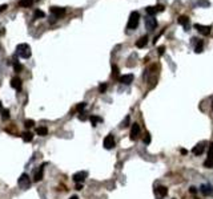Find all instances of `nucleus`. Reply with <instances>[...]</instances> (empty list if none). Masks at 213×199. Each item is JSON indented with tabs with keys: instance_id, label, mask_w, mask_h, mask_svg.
I'll list each match as a JSON object with an SVG mask.
<instances>
[{
	"instance_id": "f257e3e1",
	"label": "nucleus",
	"mask_w": 213,
	"mask_h": 199,
	"mask_svg": "<svg viewBox=\"0 0 213 199\" xmlns=\"http://www.w3.org/2000/svg\"><path fill=\"white\" fill-rule=\"evenodd\" d=\"M139 23H140V13H139L137 11H133V12L129 15L128 29H136L139 27Z\"/></svg>"
},
{
	"instance_id": "f03ea898",
	"label": "nucleus",
	"mask_w": 213,
	"mask_h": 199,
	"mask_svg": "<svg viewBox=\"0 0 213 199\" xmlns=\"http://www.w3.org/2000/svg\"><path fill=\"white\" fill-rule=\"evenodd\" d=\"M17 55L22 58H29L31 57V48H29L28 44H19L16 48Z\"/></svg>"
},
{
	"instance_id": "7ed1b4c3",
	"label": "nucleus",
	"mask_w": 213,
	"mask_h": 199,
	"mask_svg": "<svg viewBox=\"0 0 213 199\" xmlns=\"http://www.w3.org/2000/svg\"><path fill=\"white\" fill-rule=\"evenodd\" d=\"M17 183H19V186L22 187L23 190H27L29 187V185H31V178L28 177V174H22L19 178V181H17Z\"/></svg>"
},
{
	"instance_id": "20e7f679",
	"label": "nucleus",
	"mask_w": 213,
	"mask_h": 199,
	"mask_svg": "<svg viewBox=\"0 0 213 199\" xmlns=\"http://www.w3.org/2000/svg\"><path fill=\"white\" fill-rule=\"evenodd\" d=\"M192 44L194 47V52L196 53H201L203 52V48H204V41L200 40L197 37H192Z\"/></svg>"
},
{
	"instance_id": "39448f33",
	"label": "nucleus",
	"mask_w": 213,
	"mask_h": 199,
	"mask_svg": "<svg viewBox=\"0 0 213 199\" xmlns=\"http://www.w3.org/2000/svg\"><path fill=\"white\" fill-rule=\"evenodd\" d=\"M156 27H157L156 19L153 16H148L145 19V28L148 29V31H153V29H156Z\"/></svg>"
},
{
	"instance_id": "423d86ee",
	"label": "nucleus",
	"mask_w": 213,
	"mask_h": 199,
	"mask_svg": "<svg viewBox=\"0 0 213 199\" xmlns=\"http://www.w3.org/2000/svg\"><path fill=\"white\" fill-rule=\"evenodd\" d=\"M140 132H141L140 125H139V124H133L132 127H131V139H132V141H136V139H137V137L140 135Z\"/></svg>"
},
{
	"instance_id": "0eeeda50",
	"label": "nucleus",
	"mask_w": 213,
	"mask_h": 199,
	"mask_svg": "<svg viewBox=\"0 0 213 199\" xmlns=\"http://www.w3.org/2000/svg\"><path fill=\"white\" fill-rule=\"evenodd\" d=\"M104 147L106 150H109V149H113L115 147V138H113V135L112 134H109V135H106V137L104 138Z\"/></svg>"
},
{
	"instance_id": "6e6552de",
	"label": "nucleus",
	"mask_w": 213,
	"mask_h": 199,
	"mask_svg": "<svg viewBox=\"0 0 213 199\" xmlns=\"http://www.w3.org/2000/svg\"><path fill=\"white\" fill-rule=\"evenodd\" d=\"M87 171H79V173H76V174H73V181H75L76 183H81L83 181L87 178Z\"/></svg>"
},
{
	"instance_id": "1a4fd4ad",
	"label": "nucleus",
	"mask_w": 213,
	"mask_h": 199,
	"mask_svg": "<svg viewBox=\"0 0 213 199\" xmlns=\"http://www.w3.org/2000/svg\"><path fill=\"white\" fill-rule=\"evenodd\" d=\"M194 28L200 32L201 35H209L211 33V27L209 25H201V24H194Z\"/></svg>"
},
{
	"instance_id": "9d476101",
	"label": "nucleus",
	"mask_w": 213,
	"mask_h": 199,
	"mask_svg": "<svg viewBox=\"0 0 213 199\" xmlns=\"http://www.w3.org/2000/svg\"><path fill=\"white\" fill-rule=\"evenodd\" d=\"M201 192H203L205 197H209V195H213V186L211 185H203L200 187Z\"/></svg>"
},
{
	"instance_id": "9b49d317",
	"label": "nucleus",
	"mask_w": 213,
	"mask_h": 199,
	"mask_svg": "<svg viewBox=\"0 0 213 199\" xmlns=\"http://www.w3.org/2000/svg\"><path fill=\"white\" fill-rule=\"evenodd\" d=\"M51 13L55 15L56 17H60L66 13V8H61V7H51Z\"/></svg>"
},
{
	"instance_id": "f8f14e48",
	"label": "nucleus",
	"mask_w": 213,
	"mask_h": 199,
	"mask_svg": "<svg viewBox=\"0 0 213 199\" xmlns=\"http://www.w3.org/2000/svg\"><path fill=\"white\" fill-rule=\"evenodd\" d=\"M133 81V75H123L121 77H119V82H121V84H131V82Z\"/></svg>"
},
{
	"instance_id": "ddd939ff",
	"label": "nucleus",
	"mask_w": 213,
	"mask_h": 199,
	"mask_svg": "<svg viewBox=\"0 0 213 199\" xmlns=\"http://www.w3.org/2000/svg\"><path fill=\"white\" fill-rule=\"evenodd\" d=\"M179 24L185 28V31H189V17L188 16H180L179 17Z\"/></svg>"
},
{
	"instance_id": "4468645a",
	"label": "nucleus",
	"mask_w": 213,
	"mask_h": 199,
	"mask_svg": "<svg viewBox=\"0 0 213 199\" xmlns=\"http://www.w3.org/2000/svg\"><path fill=\"white\" fill-rule=\"evenodd\" d=\"M11 88L16 89V90L22 89V80H20L19 77H13V78L11 80Z\"/></svg>"
},
{
	"instance_id": "2eb2a0df",
	"label": "nucleus",
	"mask_w": 213,
	"mask_h": 199,
	"mask_svg": "<svg viewBox=\"0 0 213 199\" xmlns=\"http://www.w3.org/2000/svg\"><path fill=\"white\" fill-rule=\"evenodd\" d=\"M204 150H205V146H204V144L201 142V144H199V145H196V146L193 147V154L194 155H201V154L204 153Z\"/></svg>"
},
{
	"instance_id": "dca6fc26",
	"label": "nucleus",
	"mask_w": 213,
	"mask_h": 199,
	"mask_svg": "<svg viewBox=\"0 0 213 199\" xmlns=\"http://www.w3.org/2000/svg\"><path fill=\"white\" fill-rule=\"evenodd\" d=\"M43 174H44V166L41 165L40 167H39V170L35 173V177H34V179H35V182H40L41 179H43Z\"/></svg>"
},
{
	"instance_id": "f3484780",
	"label": "nucleus",
	"mask_w": 213,
	"mask_h": 199,
	"mask_svg": "<svg viewBox=\"0 0 213 199\" xmlns=\"http://www.w3.org/2000/svg\"><path fill=\"white\" fill-rule=\"evenodd\" d=\"M147 44H148V36L147 35L143 37H140L137 41H136V47H137V48H144Z\"/></svg>"
},
{
	"instance_id": "a211bd4d",
	"label": "nucleus",
	"mask_w": 213,
	"mask_h": 199,
	"mask_svg": "<svg viewBox=\"0 0 213 199\" xmlns=\"http://www.w3.org/2000/svg\"><path fill=\"white\" fill-rule=\"evenodd\" d=\"M156 192H157L160 197H167L168 189L165 186H157V187H156Z\"/></svg>"
},
{
	"instance_id": "6ab92c4d",
	"label": "nucleus",
	"mask_w": 213,
	"mask_h": 199,
	"mask_svg": "<svg viewBox=\"0 0 213 199\" xmlns=\"http://www.w3.org/2000/svg\"><path fill=\"white\" fill-rule=\"evenodd\" d=\"M47 133H48V129H47L45 126H40V127H36V134L37 135H47Z\"/></svg>"
},
{
	"instance_id": "aec40b11",
	"label": "nucleus",
	"mask_w": 213,
	"mask_h": 199,
	"mask_svg": "<svg viewBox=\"0 0 213 199\" xmlns=\"http://www.w3.org/2000/svg\"><path fill=\"white\" fill-rule=\"evenodd\" d=\"M22 138L24 142H31L32 138H34V135H32V133H29V132H24L22 134Z\"/></svg>"
},
{
	"instance_id": "412c9836",
	"label": "nucleus",
	"mask_w": 213,
	"mask_h": 199,
	"mask_svg": "<svg viewBox=\"0 0 213 199\" xmlns=\"http://www.w3.org/2000/svg\"><path fill=\"white\" fill-rule=\"evenodd\" d=\"M145 11H147L148 16H155V15L159 12L157 8H156V7H147V8H145Z\"/></svg>"
},
{
	"instance_id": "4be33fe9",
	"label": "nucleus",
	"mask_w": 213,
	"mask_h": 199,
	"mask_svg": "<svg viewBox=\"0 0 213 199\" xmlns=\"http://www.w3.org/2000/svg\"><path fill=\"white\" fill-rule=\"evenodd\" d=\"M34 4V0H20L19 1V5L20 7H31V5Z\"/></svg>"
},
{
	"instance_id": "5701e85b",
	"label": "nucleus",
	"mask_w": 213,
	"mask_h": 199,
	"mask_svg": "<svg viewBox=\"0 0 213 199\" xmlns=\"http://www.w3.org/2000/svg\"><path fill=\"white\" fill-rule=\"evenodd\" d=\"M196 5H199V7H209L211 5V3L208 1V0H197L196 1Z\"/></svg>"
},
{
	"instance_id": "b1692460",
	"label": "nucleus",
	"mask_w": 213,
	"mask_h": 199,
	"mask_svg": "<svg viewBox=\"0 0 213 199\" xmlns=\"http://www.w3.org/2000/svg\"><path fill=\"white\" fill-rule=\"evenodd\" d=\"M204 166H205V167H208V169H212L213 167V157H208V158H206V161L204 162Z\"/></svg>"
},
{
	"instance_id": "393cba45",
	"label": "nucleus",
	"mask_w": 213,
	"mask_h": 199,
	"mask_svg": "<svg viewBox=\"0 0 213 199\" xmlns=\"http://www.w3.org/2000/svg\"><path fill=\"white\" fill-rule=\"evenodd\" d=\"M43 17H45V13L43 11H40V10L35 11V19H43Z\"/></svg>"
},
{
	"instance_id": "a878e982",
	"label": "nucleus",
	"mask_w": 213,
	"mask_h": 199,
	"mask_svg": "<svg viewBox=\"0 0 213 199\" xmlns=\"http://www.w3.org/2000/svg\"><path fill=\"white\" fill-rule=\"evenodd\" d=\"M13 69L15 72H20V70H23V65L17 61H13Z\"/></svg>"
},
{
	"instance_id": "bb28decb",
	"label": "nucleus",
	"mask_w": 213,
	"mask_h": 199,
	"mask_svg": "<svg viewBox=\"0 0 213 199\" xmlns=\"http://www.w3.org/2000/svg\"><path fill=\"white\" fill-rule=\"evenodd\" d=\"M89 120H91V122H92L93 126H96V124H97V122H100V121H101V118L96 117V115H91Z\"/></svg>"
},
{
	"instance_id": "cd10ccee",
	"label": "nucleus",
	"mask_w": 213,
	"mask_h": 199,
	"mask_svg": "<svg viewBox=\"0 0 213 199\" xmlns=\"http://www.w3.org/2000/svg\"><path fill=\"white\" fill-rule=\"evenodd\" d=\"M1 117H3V120H8V118H10V110H8V109H3Z\"/></svg>"
},
{
	"instance_id": "c85d7f7f",
	"label": "nucleus",
	"mask_w": 213,
	"mask_h": 199,
	"mask_svg": "<svg viewBox=\"0 0 213 199\" xmlns=\"http://www.w3.org/2000/svg\"><path fill=\"white\" fill-rule=\"evenodd\" d=\"M85 106H87V104H85V102H80L79 105L76 106V110L80 112V113H83V110L85 109Z\"/></svg>"
},
{
	"instance_id": "c756f323",
	"label": "nucleus",
	"mask_w": 213,
	"mask_h": 199,
	"mask_svg": "<svg viewBox=\"0 0 213 199\" xmlns=\"http://www.w3.org/2000/svg\"><path fill=\"white\" fill-rule=\"evenodd\" d=\"M35 125V121L34 120H27L25 122H24V126L27 127V129H29V127H32Z\"/></svg>"
},
{
	"instance_id": "7c9ffc66",
	"label": "nucleus",
	"mask_w": 213,
	"mask_h": 199,
	"mask_svg": "<svg viewBox=\"0 0 213 199\" xmlns=\"http://www.w3.org/2000/svg\"><path fill=\"white\" fill-rule=\"evenodd\" d=\"M117 75H119V68H117L116 65H113V67H112V76L117 77Z\"/></svg>"
},
{
	"instance_id": "2f4dec72",
	"label": "nucleus",
	"mask_w": 213,
	"mask_h": 199,
	"mask_svg": "<svg viewBox=\"0 0 213 199\" xmlns=\"http://www.w3.org/2000/svg\"><path fill=\"white\" fill-rule=\"evenodd\" d=\"M106 88H108V85H106V84H101L99 87V92H100V93H104V92L106 90Z\"/></svg>"
},
{
	"instance_id": "473e14b6",
	"label": "nucleus",
	"mask_w": 213,
	"mask_h": 199,
	"mask_svg": "<svg viewBox=\"0 0 213 199\" xmlns=\"http://www.w3.org/2000/svg\"><path fill=\"white\" fill-rule=\"evenodd\" d=\"M150 142V135H149V133H145V135H144V144H149Z\"/></svg>"
},
{
	"instance_id": "72a5a7b5",
	"label": "nucleus",
	"mask_w": 213,
	"mask_h": 199,
	"mask_svg": "<svg viewBox=\"0 0 213 199\" xmlns=\"http://www.w3.org/2000/svg\"><path fill=\"white\" fill-rule=\"evenodd\" d=\"M208 157H213V144L209 145V149H208Z\"/></svg>"
},
{
	"instance_id": "f704fd0d",
	"label": "nucleus",
	"mask_w": 213,
	"mask_h": 199,
	"mask_svg": "<svg viewBox=\"0 0 213 199\" xmlns=\"http://www.w3.org/2000/svg\"><path fill=\"white\" fill-rule=\"evenodd\" d=\"M79 120H80V121H85V120H87V115H84V113H80Z\"/></svg>"
},
{
	"instance_id": "c9c22d12",
	"label": "nucleus",
	"mask_w": 213,
	"mask_h": 199,
	"mask_svg": "<svg viewBox=\"0 0 213 199\" xmlns=\"http://www.w3.org/2000/svg\"><path fill=\"white\" fill-rule=\"evenodd\" d=\"M165 52V47L162 45V47H159V55H162V53Z\"/></svg>"
},
{
	"instance_id": "e433bc0d",
	"label": "nucleus",
	"mask_w": 213,
	"mask_h": 199,
	"mask_svg": "<svg viewBox=\"0 0 213 199\" xmlns=\"http://www.w3.org/2000/svg\"><path fill=\"white\" fill-rule=\"evenodd\" d=\"M189 191H191L192 194H196V192H197V189H196V187H194V186H192L191 189H189Z\"/></svg>"
},
{
	"instance_id": "4c0bfd02",
	"label": "nucleus",
	"mask_w": 213,
	"mask_h": 199,
	"mask_svg": "<svg viewBox=\"0 0 213 199\" xmlns=\"http://www.w3.org/2000/svg\"><path fill=\"white\" fill-rule=\"evenodd\" d=\"M156 8H157V11H159V12H161V11H164V10H165V7H164V5H157Z\"/></svg>"
},
{
	"instance_id": "58836bf2",
	"label": "nucleus",
	"mask_w": 213,
	"mask_h": 199,
	"mask_svg": "<svg viewBox=\"0 0 213 199\" xmlns=\"http://www.w3.org/2000/svg\"><path fill=\"white\" fill-rule=\"evenodd\" d=\"M7 8V4H3V5H0V12H3V11Z\"/></svg>"
},
{
	"instance_id": "ea45409f",
	"label": "nucleus",
	"mask_w": 213,
	"mask_h": 199,
	"mask_svg": "<svg viewBox=\"0 0 213 199\" xmlns=\"http://www.w3.org/2000/svg\"><path fill=\"white\" fill-rule=\"evenodd\" d=\"M81 189H83L81 183H76V190H81Z\"/></svg>"
},
{
	"instance_id": "a19ab883",
	"label": "nucleus",
	"mask_w": 213,
	"mask_h": 199,
	"mask_svg": "<svg viewBox=\"0 0 213 199\" xmlns=\"http://www.w3.org/2000/svg\"><path fill=\"white\" fill-rule=\"evenodd\" d=\"M69 199H79V198H77V197H76V195H72V197H71Z\"/></svg>"
},
{
	"instance_id": "79ce46f5",
	"label": "nucleus",
	"mask_w": 213,
	"mask_h": 199,
	"mask_svg": "<svg viewBox=\"0 0 213 199\" xmlns=\"http://www.w3.org/2000/svg\"><path fill=\"white\" fill-rule=\"evenodd\" d=\"M181 154H184V155H185V154H186V150H185V149H182V150H181Z\"/></svg>"
},
{
	"instance_id": "37998d69",
	"label": "nucleus",
	"mask_w": 213,
	"mask_h": 199,
	"mask_svg": "<svg viewBox=\"0 0 213 199\" xmlns=\"http://www.w3.org/2000/svg\"><path fill=\"white\" fill-rule=\"evenodd\" d=\"M1 108H3V106H1V102H0V110H1Z\"/></svg>"
},
{
	"instance_id": "c03bdc74",
	"label": "nucleus",
	"mask_w": 213,
	"mask_h": 199,
	"mask_svg": "<svg viewBox=\"0 0 213 199\" xmlns=\"http://www.w3.org/2000/svg\"><path fill=\"white\" fill-rule=\"evenodd\" d=\"M212 108H213V105H212Z\"/></svg>"
}]
</instances>
